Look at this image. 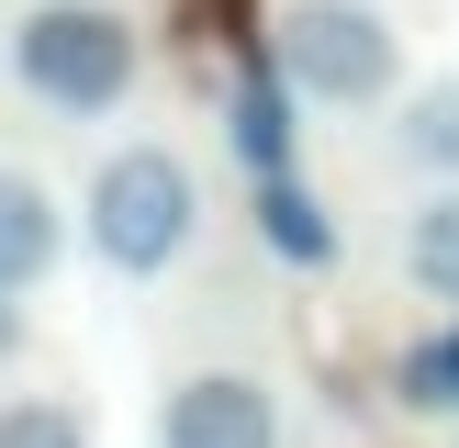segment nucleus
<instances>
[{"label":"nucleus","instance_id":"1","mask_svg":"<svg viewBox=\"0 0 459 448\" xmlns=\"http://www.w3.org/2000/svg\"><path fill=\"white\" fill-rule=\"evenodd\" d=\"M79 236H90V258H101L112 280H157V269L202 236V179H191V157L157 146V134L112 146L101 168H90V191H79Z\"/></svg>","mask_w":459,"mask_h":448},{"label":"nucleus","instance_id":"10","mask_svg":"<svg viewBox=\"0 0 459 448\" xmlns=\"http://www.w3.org/2000/svg\"><path fill=\"white\" fill-rule=\"evenodd\" d=\"M393 403H403V415H459V314L393 358Z\"/></svg>","mask_w":459,"mask_h":448},{"label":"nucleus","instance_id":"11","mask_svg":"<svg viewBox=\"0 0 459 448\" xmlns=\"http://www.w3.org/2000/svg\"><path fill=\"white\" fill-rule=\"evenodd\" d=\"M0 448H90V415L67 392H22L0 403Z\"/></svg>","mask_w":459,"mask_h":448},{"label":"nucleus","instance_id":"8","mask_svg":"<svg viewBox=\"0 0 459 448\" xmlns=\"http://www.w3.org/2000/svg\"><path fill=\"white\" fill-rule=\"evenodd\" d=\"M393 157L415 179H437V191L459 179V79H415L393 101Z\"/></svg>","mask_w":459,"mask_h":448},{"label":"nucleus","instance_id":"3","mask_svg":"<svg viewBox=\"0 0 459 448\" xmlns=\"http://www.w3.org/2000/svg\"><path fill=\"white\" fill-rule=\"evenodd\" d=\"M269 67L314 112H370V101L403 90V34H393L381 0H291L269 22Z\"/></svg>","mask_w":459,"mask_h":448},{"label":"nucleus","instance_id":"12","mask_svg":"<svg viewBox=\"0 0 459 448\" xmlns=\"http://www.w3.org/2000/svg\"><path fill=\"white\" fill-rule=\"evenodd\" d=\"M12 358H22V303L0 291V370H12Z\"/></svg>","mask_w":459,"mask_h":448},{"label":"nucleus","instance_id":"7","mask_svg":"<svg viewBox=\"0 0 459 448\" xmlns=\"http://www.w3.org/2000/svg\"><path fill=\"white\" fill-rule=\"evenodd\" d=\"M258 246H269L281 269H325V258H336V213H325V191H314L303 168L258 179Z\"/></svg>","mask_w":459,"mask_h":448},{"label":"nucleus","instance_id":"2","mask_svg":"<svg viewBox=\"0 0 459 448\" xmlns=\"http://www.w3.org/2000/svg\"><path fill=\"white\" fill-rule=\"evenodd\" d=\"M0 56H12V90H22V101L67 112V124H101V112H124L146 45H134L124 0H34Z\"/></svg>","mask_w":459,"mask_h":448},{"label":"nucleus","instance_id":"9","mask_svg":"<svg viewBox=\"0 0 459 448\" xmlns=\"http://www.w3.org/2000/svg\"><path fill=\"white\" fill-rule=\"evenodd\" d=\"M403 280H415L426 303L459 314V179L415 202V224H403Z\"/></svg>","mask_w":459,"mask_h":448},{"label":"nucleus","instance_id":"4","mask_svg":"<svg viewBox=\"0 0 459 448\" xmlns=\"http://www.w3.org/2000/svg\"><path fill=\"white\" fill-rule=\"evenodd\" d=\"M157 448H281V392L258 370H191L157 403Z\"/></svg>","mask_w":459,"mask_h":448},{"label":"nucleus","instance_id":"6","mask_svg":"<svg viewBox=\"0 0 459 448\" xmlns=\"http://www.w3.org/2000/svg\"><path fill=\"white\" fill-rule=\"evenodd\" d=\"M67 258V213L34 168H0V291H34Z\"/></svg>","mask_w":459,"mask_h":448},{"label":"nucleus","instance_id":"5","mask_svg":"<svg viewBox=\"0 0 459 448\" xmlns=\"http://www.w3.org/2000/svg\"><path fill=\"white\" fill-rule=\"evenodd\" d=\"M224 146L247 157V179H281L303 157V101L269 67V45H236V79H224Z\"/></svg>","mask_w":459,"mask_h":448}]
</instances>
